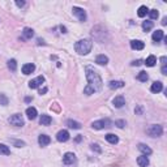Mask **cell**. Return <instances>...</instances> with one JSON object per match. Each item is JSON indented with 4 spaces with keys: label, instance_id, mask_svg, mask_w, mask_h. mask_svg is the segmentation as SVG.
I'll return each mask as SVG.
<instances>
[{
    "label": "cell",
    "instance_id": "cell-10",
    "mask_svg": "<svg viewBox=\"0 0 167 167\" xmlns=\"http://www.w3.org/2000/svg\"><path fill=\"white\" fill-rule=\"evenodd\" d=\"M112 104H114L116 108H121L125 104L124 97H123V95H118V97H115L114 99H112Z\"/></svg>",
    "mask_w": 167,
    "mask_h": 167
},
{
    "label": "cell",
    "instance_id": "cell-41",
    "mask_svg": "<svg viewBox=\"0 0 167 167\" xmlns=\"http://www.w3.org/2000/svg\"><path fill=\"white\" fill-rule=\"evenodd\" d=\"M162 73L163 74H167V67L166 65H162Z\"/></svg>",
    "mask_w": 167,
    "mask_h": 167
},
{
    "label": "cell",
    "instance_id": "cell-1",
    "mask_svg": "<svg viewBox=\"0 0 167 167\" xmlns=\"http://www.w3.org/2000/svg\"><path fill=\"white\" fill-rule=\"evenodd\" d=\"M85 72H86V78H88V86L84 89V94L86 95H90V94H94L97 91L102 90V86H103V82H102V78L99 76V73L94 69L88 65L85 68Z\"/></svg>",
    "mask_w": 167,
    "mask_h": 167
},
{
    "label": "cell",
    "instance_id": "cell-23",
    "mask_svg": "<svg viewBox=\"0 0 167 167\" xmlns=\"http://www.w3.org/2000/svg\"><path fill=\"white\" fill-rule=\"evenodd\" d=\"M155 63H157V57L154 55H150V56L146 57V60H145L144 64H146V67H154Z\"/></svg>",
    "mask_w": 167,
    "mask_h": 167
},
{
    "label": "cell",
    "instance_id": "cell-27",
    "mask_svg": "<svg viewBox=\"0 0 167 167\" xmlns=\"http://www.w3.org/2000/svg\"><path fill=\"white\" fill-rule=\"evenodd\" d=\"M148 78H149V74L146 72H144V71L137 74V80L141 81V82H146V81H148Z\"/></svg>",
    "mask_w": 167,
    "mask_h": 167
},
{
    "label": "cell",
    "instance_id": "cell-21",
    "mask_svg": "<svg viewBox=\"0 0 167 167\" xmlns=\"http://www.w3.org/2000/svg\"><path fill=\"white\" fill-rule=\"evenodd\" d=\"M22 34H24V39H32L34 37V30L30 29V28H25Z\"/></svg>",
    "mask_w": 167,
    "mask_h": 167
},
{
    "label": "cell",
    "instance_id": "cell-31",
    "mask_svg": "<svg viewBox=\"0 0 167 167\" xmlns=\"http://www.w3.org/2000/svg\"><path fill=\"white\" fill-rule=\"evenodd\" d=\"M149 16H150L152 20H157L158 18V16H159V13H158L157 9H152V11H149Z\"/></svg>",
    "mask_w": 167,
    "mask_h": 167
},
{
    "label": "cell",
    "instance_id": "cell-14",
    "mask_svg": "<svg viewBox=\"0 0 167 167\" xmlns=\"http://www.w3.org/2000/svg\"><path fill=\"white\" fill-rule=\"evenodd\" d=\"M131 47L133 50H144L145 47V43L142 40H131Z\"/></svg>",
    "mask_w": 167,
    "mask_h": 167
},
{
    "label": "cell",
    "instance_id": "cell-5",
    "mask_svg": "<svg viewBox=\"0 0 167 167\" xmlns=\"http://www.w3.org/2000/svg\"><path fill=\"white\" fill-rule=\"evenodd\" d=\"M9 123H11L12 125H15V127H22V125L25 124V121H24L22 115H20V114H15V115H12V116L9 118Z\"/></svg>",
    "mask_w": 167,
    "mask_h": 167
},
{
    "label": "cell",
    "instance_id": "cell-36",
    "mask_svg": "<svg viewBox=\"0 0 167 167\" xmlns=\"http://www.w3.org/2000/svg\"><path fill=\"white\" fill-rule=\"evenodd\" d=\"M16 5L17 7H20V8H22V7H25V1H20V0H16Z\"/></svg>",
    "mask_w": 167,
    "mask_h": 167
},
{
    "label": "cell",
    "instance_id": "cell-34",
    "mask_svg": "<svg viewBox=\"0 0 167 167\" xmlns=\"http://www.w3.org/2000/svg\"><path fill=\"white\" fill-rule=\"evenodd\" d=\"M12 142L17 146V148H22V146H25V142H24V141H17V140H12Z\"/></svg>",
    "mask_w": 167,
    "mask_h": 167
},
{
    "label": "cell",
    "instance_id": "cell-8",
    "mask_svg": "<svg viewBox=\"0 0 167 167\" xmlns=\"http://www.w3.org/2000/svg\"><path fill=\"white\" fill-rule=\"evenodd\" d=\"M45 82V77L43 76H38L37 78H34L29 82V88L30 89H37V88H39L40 85Z\"/></svg>",
    "mask_w": 167,
    "mask_h": 167
},
{
    "label": "cell",
    "instance_id": "cell-30",
    "mask_svg": "<svg viewBox=\"0 0 167 167\" xmlns=\"http://www.w3.org/2000/svg\"><path fill=\"white\" fill-rule=\"evenodd\" d=\"M8 68L12 71V72H16V69H17V61L15 59L8 60Z\"/></svg>",
    "mask_w": 167,
    "mask_h": 167
},
{
    "label": "cell",
    "instance_id": "cell-32",
    "mask_svg": "<svg viewBox=\"0 0 167 167\" xmlns=\"http://www.w3.org/2000/svg\"><path fill=\"white\" fill-rule=\"evenodd\" d=\"M0 104H3V106L8 104V98L5 97V94H0Z\"/></svg>",
    "mask_w": 167,
    "mask_h": 167
},
{
    "label": "cell",
    "instance_id": "cell-44",
    "mask_svg": "<svg viewBox=\"0 0 167 167\" xmlns=\"http://www.w3.org/2000/svg\"><path fill=\"white\" fill-rule=\"evenodd\" d=\"M32 99H33V98H30V97H26V98H25V102H30Z\"/></svg>",
    "mask_w": 167,
    "mask_h": 167
},
{
    "label": "cell",
    "instance_id": "cell-3",
    "mask_svg": "<svg viewBox=\"0 0 167 167\" xmlns=\"http://www.w3.org/2000/svg\"><path fill=\"white\" fill-rule=\"evenodd\" d=\"M146 133L150 136V137H159L163 133V128L159 124H152L150 127L146 129Z\"/></svg>",
    "mask_w": 167,
    "mask_h": 167
},
{
    "label": "cell",
    "instance_id": "cell-11",
    "mask_svg": "<svg viewBox=\"0 0 167 167\" xmlns=\"http://www.w3.org/2000/svg\"><path fill=\"white\" fill-rule=\"evenodd\" d=\"M35 71V65L33 63H29V64H24L22 65V73L24 74H30Z\"/></svg>",
    "mask_w": 167,
    "mask_h": 167
},
{
    "label": "cell",
    "instance_id": "cell-17",
    "mask_svg": "<svg viewBox=\"0 0 167 167\" xmlns=\"http://www.w3.org/2000/svg\"><path fill=\"white\" fill-rule=\"evenodd\" d=\"M51 121H52L51 116H50V115H46V114H43L42 116H40V119H39L40 125H50V124H51Z\"/></svg>",
    "mask_w": 167,
    "mask_h": 167
},
{
    "label": "cell",
    "instance_id": "cell-12",
    "mask_svg": "<svg viewBox=\"0 0 167 167\" xmlns=\"http://www.w3.org/2000/svg\"><path fill=\"white\" fill-rule=\"evenodd\" d=\"M50 142H51V138H50V136H47V135H40L38 137V144L40 146H47Z\"/></svg>",
    "mask_w": 167,
    "mask_h": 167
},
{
    "label": "cell",
    "instance_id": "cell-42",
    "mask_svg": "<svg viewBox=\"0 0 167 167\" xmlns=\"http://www.w3.org/2000/svg\"><path fill=\"white\" fill-rule=\"evenodd\" d=\"M81 140H82V137H81V136H77V137L74 138V141H76V142H80Z\"/></svg>",
    "mask_w": 167,
    "mask_h": 167
},
{
    "label": "cell",
    "instance_id": "cell-43",
    "mask_svg": "<svg viewBox=\"0 0 167 167\" xmlns=\"http://www.w3.org/2000/svg\"><path fill=\"white\" fill-rule=\"evenodd\" d=\"M166 21H167V17H163V20H162V25H166V24H167Z\"/></svg>",
    "mask_w": 167,
    "mask_h": 167
},
{
    "label": "cell",
    "instance_id": "cell-4",
    "mask_svg": "<svg viewBox=\"0 0 167 167\" xmlns=\"http://www.w3.org/2000/svg\"><path fill=\"white\" fill-rule=\"evenodd\" d=\"M72 12H73V15L76 16L81 22H85V21H86L88 16H86V12H85L82 8H80V7H73V8H72Z\"/></svg>",
    "mask_w": 167,
    "mask_h": 167
},
{
    "label": "cell",
    "instance_id": "cell-20",
    "mask_svg": "<svg viewBox=\"0 0 167 167\" xmlns=\"http://www.w3.org/2000/svg\"><path fill=\"white\" fill-rule=\"evenodd\" d=\"M123 86H124V82H123V81H110V82H108V88H110V89H120Z\"/></svg>",
    "mask_w": 167,
    "mask_h": 167
},
{
    "label": "cell",
    "instance_id": "cell-16",
    "mask_svg": "<svg viewBox=\"0 0 167 167\" xmlns=\"http://www.w3.org/2000/svg\"><path fill=\"white\" fill-rule=\"evenodd\" d=\"M138 150L142 153V155H150L152 154V149L149 148L148 145H145V144H140L138 145Z\"/></svg>",
    "mask_w": 167,
    "mask_h": 167
},
{
    "label": "cell",
    "instance_id": "cell-40",
    "mask_svg": "<svg viewBox=\"0 0 167 167\" xmlns=\"http://www.w3.org/2000/svg\"><path fill=\"white\" fill-rule=\"evenodd\" d=\"M45 93H47V88H43V89H40V90H39V94H40V95L45 94Z\"/></svg>",
    "mask_w": 167,
    "mask_h": 167
},
{
    "label": "cell",
    "instance_id": "cell-39",
    "mask_svg": "<svg viewBox=\"0 0 167 167\" xmlns=\"http://www.w3.org/2000/svg\"><path fill=\"white\" fill-rule=\"evenodd\" d=\"M166 61H167V57H166V56H162V57H161V63H162V65H166Z\"/></svg>",
    "mask_w": 167,
    "mask_h": 167
},
{
    "label": "cell",
    "instance_id": "cell-29",
    "mask_svg": "<svg viewBox=\"0 0 167 167\" xmlns=\"http://www.w3.org/2000/svg\"><path fill=\"white\" fill-rule=\"evenodd\" d=\"M153 26H154L153 21H144V22H142V29H144L145 32H149V30H152Z\"/></svg>",
    "mask_w": 167,
    "mask_h": 167
},
{
    "label": "cell",
    "instance_id": "cell-25",
    "mask_svg": "<svg viewBox=\"0 0 167 167\" xmlns=\"http://www.w3.org/2000/svg\"><path fill=\"white\" fill-rule=\"evenodd\" d=\"M106 140L110 144H118L119 142V138H118V136H115V135H112V133H108V135H106Z\"/></svg>",
    "mask_w": 167,
    "mask_h": 167
},
{
    "label": "cell",
    "instance_id": "cell-24",
    "mask_svg": "<svg viewBox=\"0 0 167 167\" xmlns=\"http://www.w3.org/2000/svg\"><path fill=\"white\" fill-rule=\"evenodd\" d=\"M148 13H149L148 7L141 5V7H140V8H138V11H137V16H138V17H141V18H142V17H145L146 15H148Z\"/></svg>",
    "mask_w": 167,
    "mask_h": 167
},
{
    "label": "cell",
    "instance_id": "cell-37",
    "mask_svg": "<svg viewBox=\"0 0 167 167\" xmlns=\"http://www.w3.org/2000/svg\"><path fill=\"white\" fill-rule=\"evenodd\" d=\"M135 111H136V114H137V115H142V111H144V108H142L141 106H138Z\"/></svg>",
    "mask_w": 167,
    "mask_h": 167
},
{
    "label": "cell",
    "instance_id": "cell-6",
    "mask_svg": "<svg viewBox=\"0 0 167 167\" xmlns=\"http://www.w3.org/2000/svg\"><path fill=\"white\" fill-rule=\"evenodd\" d=\"M91 127L94 129H104V128H108L111 127V121L108 119H102V120H97L91 124Z\"/></svg>",
    "mask_w": 167,
    "mask_h": 167
},
{
    "label": "cell",
    "instance_id": "cell-7",
    "mask_svg": "<svg viewBox=\"0 0 167 167\" xmlns=\"http://www.w3.org/2000/svg\"><path fill=\"white\" fill-rule=\"evenodd\" d=\"M76 162H77V158H76V155H74L73 153H65V154H64V157H63V163L65 166H72Z\"/></svg>",
    "mask_w": 167,
    "mask_h": 167
},
{
    "label": "cell",
    "instance_id": "cell-22",
    "mask_svg": "<svg viewBox=\"0 0 167 167\" xmlns=\"http://www.w3.org/2000/svg\"><path fill=\"white\" fill-rule=\"evenodd\" d=\"M152 38H153V40H154V42H159L161 39L165 38V35H163V32H162V30H157V32L153 33Z\"/></svg>",
    "mask_w": 167,
    "mask_h": 167
},
{
    "label": "cell",
    "instance_id": "cell-35",
    "mask_svg": "<svg viewBox=\"0 0 167 167\" xmlns=\"http://www.w3.org/2000/svg\"><path fill=\"white\" fill-rule=\"evenodd\" d=\"M91 150H94L97 153H102V149L99 148V145H97V144H91Z\"/></svg>",
    "mask_w": 167,
    "mask_h": 167
},
{
    "label": "cell",
    "instance_id": "cell-18",
    "mask_svg": "<svg viewBox=\"0 0 167 167\" xmlns=\"http://www.w3.org/2000/svg\"><path fill=\"white\" fill-rule=\"evenodd\" d=\"M137 165L140 167H146L149 165V158L146 155H141V157H138L137 158Z\"/></svg>",
    "mask_w": 167,
    "mask_h": 167
},
{
    "label": "cell",
    "instance_id": "cell-26",
    "mask_svg": "<svg viewBox=\"0 0 167 167\" xmlns=\"http://www.w3.org/2000/svg\"><path fill=\"white\" fill-rule=\"evenodd\" d=\"M67 125L72 129H80L81 128V124L78 121H74V120H67Z\"/></svg>",
    "mask_w": 167,
    "mask_h": 167
},
{
    "label": "cell",
    "instance_id": "cell-15",
    "mask_svg": "<svg viewBox=\"0 0 167 167\" xmlns=\"http://www.w3.org/2000/svg\"><path fill=\"white\" fill-rule=\"evenodd\" d=\"M26 115H28V118L30 119V120H34V119L37 118V115H38L37 108L35 107H28L26 108Z\"/></svg>",
    "mask_w": 167,
    "mask_h": 167
},
{
    "label": "cell",
    "instance_id": "cell-28",
    "mask_svg": "<svg viewBox=\"0 0 167 167\" xmlns=\"http://www.w3.org/2000/svg\"><path fill=\"white\" fill-rule=\"evenodd\" d=\"M0 154L3 155H9L11 154V150H9V148L4 144H0Z\"/></svg>",
    "mask_w": 167,
    "mask_h": 167
},
{
    "label": "cell",
    "instance_id": "cell-19",
    "mask_svg": "<svg viewBox=\"0 0 167 167\" xmlns=\"http://www.w3.org/2000/svg\"><path fill=\"white\" fill-rule=\"evenodd\" d=\"M95 63L99 64V65H106L108 63V57L106 55H98L95 57Z\"/></svg>",
    "mask_w": 167,
    "mask_h": 167
},
{
    "label": "cell",
    "instance_id": "cell-38",
    "mask_svg": "<svg viewBox=\"0 0 167 167\" xmlns=\"http://www.w3.org/2000/svg\"><path fill=\"white\" fill-rule=\"evenodd\" d=\"M142 64V60H135L133 63H132V65L133 67H138V65H141Z\"/></svg>",
    "mask_w": 167,
    "mask_h": 167
},
{
    "label": "cell",
    "instance_id": "cell-9",
    "mask_svg": "<svg viewBox=\"0 0 167 167\" xmlns=\"http://www.w3.org/2000/svg\"><path fill=\"white\" fill-rule=\"evenodd\" d=\"M56 140L59 142H65V141H68V140H69V132L65 131V129H61V131L57 132Z\"/></svg>",
    "mask_w": 167,
    "mask_h": 167
},
{
    "label": "cell",
    "instance_id": "cell-2",
    "mask_svg": "<svg viewBox=\"0 0 167 167\" xmlns=\"http://www.w3.org/2000/svg\"><path fill=\"white\" fill-rule=\"evenodd\" d=\"M91 47H93V42L90 39H80L74 45V50L78 55H88L91 51Z\"/></svg>",
    "mask_w": 167,
    "mask_h": 167
},
{
    "label": "cell",
    "instance_id": "cell-13",
    "mask_svg": "<svg viewBox=\"0 0 167 167\" xmlns=\"http://www.w3.org/2000/svg\"><path fill=\"white\" fill-rule=\"evenodd\" d=\"M162 89H163V84L161 81H155V82H153L150 86L152 93H159V91H162Z\"/></svg>",
    "mask_w": 167,
    "mask_h": 167
},
{
    "label": "cell",
    "instance_id": "cell-33",
    "mask_svg": "<svg viewBox=\"0 0 167 167\" xmlns=\"http://www.w3.org/2000/svg\"><path fill=\"white\" fill-rule=\"evenodd\" d=\"M115 125H116L118 128H124L125 125H127V123H125V120H116L115 121Z\"/></svg>",
    "mask_w": 167,
    "mask_h": 167
}]
</instances>
